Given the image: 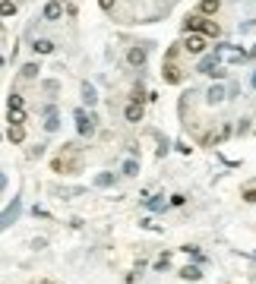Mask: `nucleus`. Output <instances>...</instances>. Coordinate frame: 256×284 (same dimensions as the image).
Listing matches in <instances>:
<instances>
[{"instance_id":"obj_30","label":"nucleus","mask_w":256,"mask_h":284,"mask_svg":"<svg viewBox=\"0 0 256 284\" xmlns=\"http://www.w3.org/2000/svg\"><path fill=\"white\" fill-rule=\"evenodd\" d=\"M253 57H256V45H253V48H250V60H253Z\"/></svg>"},{"instance_id":"obj_29","label":"nucleus","mask_w":256,"mask_h":284,"mask_svg":"<svg viewBox=\"0 0 256 284\" xmlns=\"http://www.w3.org/2000/svg\"><path fill=\"white\" fill-rule=\"evenodd\" d=\"M3 186H6V177H3V174H0V189H3Z\"/></svg>"},{"instance_id":"obj_1","label":"nucleus","mask_w":256,"mask_h":284,"mask_svg":"<svg viewBox=\"0 0 256 284\" xmlns=\"http://www.w3.org/2000/svg\"><path fill=\"white\" fill-rule=\"evenodd\" d=\"M184 32L187 35H202V38H212V35H218V22H212L206 19V16H199V13H190L184 19Z\"/></svg>"},{"instance_id":"obj_16","label":"nucleus","mask_w":256,"mask_h":284,"mask_svg":"<svg viewBox=\"0 0 256 284\" xmlns=\"http://www.w3.org/2000/svg\"><path fill=\"white\" fill-rule=\"evenodd\" d=\"M181 278H187V281H199V278H202L199 265H187V269H181Z\"/></svg>"},{"instance_id":"obj_25","label":"nucleus","mask_w":256,"mask_h":284,"mask_svg":"<svg viewBox=\"0 0 256 284\" xmlns=\"http://www.w3.org/2000/svg\"><path fill=\"white\" fill-rule=\"evenodd\" d=\"M98 6L101 10H114V0H98Z\"/></svg>"},{"instance_id":"obj_24","label":"nucleus","mask_w":256,"mask_h":284,"mask_svg":"<svg viewBox=\"0 0 256 284\" xmlns=\"http://www.w3.org/2000/svg\"><path fill=\"white\" fill-rule=\"evenodd\" d=\"M187 202V196H181V193H177V196H171V205H184Z\"/></svg>"},{"instance_id":"obj_5","label":"nucleus","mask_w":256,"mask_h":284,"mask_svg":"<svg viewBox=\"0 0 256 284\" xmlns=\"http://www.w3.org/2000/svg\"><path fill=\"white\" fill-rule=\"evenodd\" d=\"M184 51H187V54H202V51H206V38H202V35H187Z\"/></svg>"},{"instance_id":"obj_9","label":"nucleus","mask_w":256,"mask_h":284,"mask_svg":"<svg viewBox=\"0 0 256 284\" xmlns=\"http://www.w3.org/2000/svg\"><path fill=\"white\" fill-rule=\"evenodd\" d=\"M57 126H61V120H57V108H54V105H48V111H45V130H48V133H54Z\"/></svg>"},{"instance_id":"obj_26","label":"nucleus","mask_w":256,"mask_h":284,"mask_svg":"<svg viewBox=\"0 0 256 284\" xmlns=\"http://www.w3.org/2000/svg\"><path fill=\"white\" fill-rule=\"evenodd\" d=\"M253 29H256V19H250V22H244V25H241V32H253Z\"/></svg>"},{"instance_id":"obj_23","label":"nucleus","mask_w":256,"mask_h":284,"mask_svg":"<svg viewBox=\"0 0 256 284\" xmlns=\"http://www.w3.org/2000/svg\"><path fill=\"white\" fill-rule=\"evenodd\" d=\"M184 253H190L196 262H202V253H199V249H196V246H184Z\"/></svg>"},{"instance_id":"obj_8","label":"nucleus","mask_w":256,"mask_h":284,"mask_svg":"<svg viewBox=\"0 0 256 284\" xmlns=\"http://www.w3.org/2000/svg\"><path fill=\"white\" fill-rule=\"evenodd\" d=\"M142 114H146V111H142V105H139V101H130V105L124 108V117H127V123H139V120H142Z\"/></svg>"},{"instance_id":"obj_21","label":"nucleus","mask_w":256,"mask_h":284,"mask_svg":"<svg viewBox=\"0 0 256 284\" xmlns=\"http://www.w3.org/2000/svg\"><path fill=\"white\" fill-rule=\"evenodd\" d=\"M13 13H16L13 0H0V16H13Z\"/></svg>"},{"instance_id":"obj_22","label":"nucleus","mask_w":256,"mask_h":284,"mask_svg":"<svg viewBox=\"0 0 256 284\" xmlns=\"http://www.w3.org/2000/svg\"><path fill=\"white\" fill-rule=\"evenodd\" d=\"M111 183H114V177H111V174H98L95 177V186H111Z\"/></svg>"},{"instance_id":"obj_15","label":"nucleus","mask_w":256,"mask_h":284,"mask_svg":"<svg viewBox=\"0 0 256 284\" xmlns=\"http://www.w3.org/2000/svg\"><path fill=\"white\" fill-rule=\"evenodd\" d=\"M218 6H221V0H202V3H199V16H212V13H218Z\"/></svg>"},{"instance_id":"obj_13","label":"nucleus","mask_w":256,"mask_h":284,"mask_svg":"<svg viewBox=\"0 0 256 284\" xmlns=\"http://www.w3.org/2000/svg\"><path fill=\"white\" fill-rule=\"evenodd\" d=\"M6 111H25V98L19 92H10V98H6Z\"/></svg>"},{"instance_id":"obj_27","label":"nucleus","mask_w":256,"mask_h":284,"mask_svg":"<svg viewBox=\"0 0 256 284\" xmlns=\"http://www.w3.org/2000/svg\"><path fill=\"white\" fill-rule=\"evenodd\" d=\"M244 199H247V202H256V189H247V193H244Z\"/></svg>"},{"instance_id":"obj_4","label":"nucleus","mask_w":256,"mask_h":284,"mask_svg":"<svg viewBox=\"0 0 256 284\" xmlns=\"http://www.w3.org/2000/svg\"><path fill=\"white\" fill-rule=\"evenodd\" d=\"M146 60H149V51H146V48H139V45H136V48L127 51V63L136 66V70H142V66H146Z\"/></svg>"},{"instance_id":"obj_17","label":"nucleus","mask_w":256,"mask_h":284,"mask_svg":"<svg viewBox=\"0 0 256 284\" xmlns=\"http://www.w3.org/2000/svg\"><path fill=\"white\" fill-rule=\"evenodd\" d=\"M6 139H10V142H16V145H19V142L25 139V126H10V130H6Z\"/></svg>"},{"instance_id":"obj_6","label":"nucleus","mask_w":256,"mask_h":284,"mask_svg":"<svg viewBox=\"0 0 256 284\" xmlns=\"http://www.w3.org/2000/svg\"><path fill=\"white\" fill-rule=\"evenodd\" d=\"M19 212H22V205H19V199H13L10 205H6V212L0 215V225H3V227H6V225H13V221L19 218Z\"/></svg>"},{"instance_id":"obj_11","label":"nucleus","mask_w":256,"mask_h":284,"mask_svg":"<svg viewBox=\"0 0 256 284\" xmlns=\"http://www.w3.org/2000/svg\"><path fill=\"white\" fill-rule=\"evenodd\" d=\"M82 101L89 108H95V101H98V92H95V85L92 82H82Z\"/></svg>"},{"instance_id":"obj_10","label":"nucleus","mask_w":256,"mask_h":284,"mask_svg":"<svg viewBox=\"0 0 256 284\" xmlns=\"http://www.w3.org/2000/svg\"><path fill=\"white\" fill-rule=\"evenodd\" d=\"M161 76H165V82H171V85H177V82H184V73H181V70H177V66H174V63H165V73H161Z\"/></svg>"},{"instance_id":"obj_12","label":"nucleus","mask_w":256,"mask_h":284,"mask_svg":"<svg viewBox=\"0 0 256 284\" xmlns=\"http://www.w3.org/2000/svg\"><path fill=\"white\" fill-rule=\"evenodd\" d=\"M206 101L209 105H221V101H225V85H212L206 92Z\"/></svg>"},{"instance_id":"obj_31","label":"nucleus","mask_w":256,"mask_h":284,"mask_svg":"<svg viewBox=\"0 0 256 284\" xmlns=\"http://www.w3.org/2000/svg\"><path fill=\"white\" fill-rule=\"evenodd\" d=\"M0 230H3V225H0Z\"/></svg>"},{"instance_id":"obj_7","label":"nucleus","mask_w":256,"mask_h":284,"mask_svg":"<svg viewBox=\"0 0 256 284\" xmlns=\"http://www.w3.org/2000/svg\"><path fill=\"white\" fill-rule=\"evenodd\" d=\"M61 16H64V3H61V0H48V3H45V19L57 22Z\"/></svg>"},{"instance_id":"obj_19","label":"nucleus","mask_w":256,"mask_h":284,"mask_svg":"<svg viewBox=\"0 0 256 284\" xmlns=\"http://www.w3.org/2000/svg\"><path fill=\"white\" fill-rule=\"evenodd\" d=\"M124 174H127V177H136V174H139V161H136V158H127V161H124Z\"/></svg>"},{"instance_id":"obj_2","label":"nucleus","mask_w":256,"mask_h":284,"mask_svg":"<svg viewBox=\"0 0 256 284\" xmlns=\"http://www.w3.org/2000/svg\"><path fill=\"white\" fill-rule=\"evenodd\" d=\"M221 57L218 54H206L199 60V63H196V73H202V76H215V79H221V76H225V70H221Z\"/></svg>"},{"instance_id":"obj_18","label":"nucleus","mask_w":256,"mask_h":284,"mask_svg":"<svg viewBox=\"0 0 256 284\" xmlns=\"http://www.w3.org/2000/svg\"><path fill=\"white\" fill-rule=\"evenodd\" d=\"M146 209L149 212H165V196H152V199H146Z\"/></svg>"},{"instance_id":"obj_3","label":"nucleus","mask_w":256,"mask_h":284,"mask_svg":"<svg viewBox=\"0 0 256 284\" xmlns=\"http://www.w3.org/2000/svg\"><path fill=\"white\" fill-rule=\"evenodd\" d=\"M73 120H76V133H79V136H92V133H95V117H89L82 108L73 111Z\"/></svg>"},{"instance_id":"obj_14","label":"nucleus","mask_w":256,"mask_h":284,"mask_svg":"<svg viewBox=\"0 0 256 284\" xmlns=\"http://www.w3.org/2000/svg\"><path fill=\"white\" fill-rule=\"evenodd\" d=\"M32 51H35V54H41V57H45V54H51V51H54V41H51V38H38L35 45H32Z\"/></svg>"},{"instance_id":"obj_28","label":"nucleus","mask_w":256,"mask_h":284,"mask_svg":"<svg viewBox=\"0 0 256 284\" xmlns=\"http://www.w3.org/2000/svg\"><path fill=\"white\" fill-rule=\"evenodd\" d=\"M250 89H256V73H253V76H250Z\"/></svg>"},{"instance_id":"obj_20","label":"nucleus","mask_w":256,"mask_h":284,"mask_svg":"<svg viewBox=\"0 0 256 284\" xmlns=\"http://www.w3.org/2000/svg\"><path fill=\"white\" fill-rule=\"evenodd\" d=\"M38 73H41L38 63H25V66H22V79H35Z\"/></svg>"}]
</instances>
